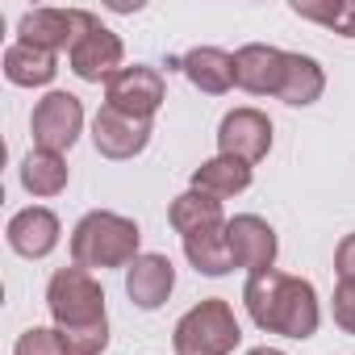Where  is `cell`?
Returning a JSON list of instances; mask_svg holds the SVG:
<instances>
[{"label":"cell","mask_w":355,"mask_h":355,"mask_svg":"<svg viewBox=\"0 0 355 355\" xmlns=\"http://www.w3.org/2000/svg\"><path fill=\"white\" fill-rule=\"evenodd\" d=\"M243 305H247V313L259 330L284 334V338H309L322 322L313 284L301 280V276L276 272V268L259 272V276H247Z\"/></svg>","instance_id":"1"},{"label":"cell","mask_w":355,"mask_h":355,"mask_svg":"<svg viewBox=\"0 0 355 355\" xmlns=\"http://www.w3.org/2000/svg\"><path fill=\"white\" fill-rule=\"evenodd\" d=\"M138 226L121 214H109V209H92L80 218V226L71 230V259L80 268H130L138 259Z\"/></svg>","instance_id":"2"},{"label":"cell","mask_w":355,"mask_h":355,"mask_svg":"<svg viewBox=\"0 0 355 355\" xmlns=\"http://www.w3.org/2000/svg\"><path fill=\"white\" fill-rule=\"evenodd\" d=\"M239 338H243L239 318L222 297H209V301L193 305L175 322V334H171L175 355H230L239 347Z\"/></svg>","instance_id":"3"},{"label":"cell","mask_w":355,"mask_h":355,"mask_svg":"<svg viewBox=\"0 0 355 355\" xmlns=\"http://www.w3.org/2000/svg\"><path fill=\"white\" fill-rule=\"evenodd\" d=\"M46 305H51V318L59 322V330L67 326H92V322H105V288L96 284V276L80 263L71 268H59L46 284Z\"/></svg>","instance_id":"4"},{"label":"cell","mask_w":355,"mask_h":355,"mask_svg":"<svg viewBox=\"0 0 355 355\" xmlns=\"http://www.w3.org/2000/svg\"><path fill=\"white\" fill-rule=\"evenodd\" d=\"M30 130H34V142H38L42 150H55V155L71 150L76 138H80V130H84V105H80V96H71V92H51V96H42V101L34 105Z\"/></svg>","instance_id":"5"},{"label":"cell","mask_w":355,"mask_h":355,"mask_svg":"<svg viewBox=\"0 0 355 355\" xmlns=\"http://www.w3.org/2000/svg\"><path fill=\"white\" fill-rule=\"evenodd\" d=\"M121 38L113 34V30H105L92 13H88V26H84V34L76 38V46L67 51V59H71V71L80 76V80H88V84H109L117 71H121Z\"/></svg>","instance_id":"6"},{"label":"cell","mask_w":355,"mask_h":355,"mask_svg":"<svg viewBox=\"0 0 355 355\" xmlns=\"http://www.w3.org/2000/svg\"><path fill=\"white\" fill-rule=\"evenodd\" d=\"M163 96H167L163 76H159L155 67H142V63L121 67V71L105 84V105H109V109H121V113H130V117H142V121L155 117V109L163 105Z\"/></svg>","instance_id":"7"},{"label":"cell","mask_w":355,"mask_h":355,"mask_svg":"<svg viewBox=\"0 0 355 355\" xmlns=\"http://www.w3.org/2000/svg\"><path fill=\"white\" fill-rule=\"evenodd\" d=\"M88 26V9H30L17 26V42L38 46V51H71L76 38Z\"/></svg>","instance_id":"8"},{"label":"cell","mask_w":355,"mask_h":355,"mask_svg":"<svg viewBox=\"0 0 355 355\" xmlns=\"http://www.w3.org/2000/svg\"><path fill=\"white\" fill-rule=\"evenodd\" d=\"M218 150L243 163H259L272 150V121L259 109H234L218 125Z\"/></svg>","instance_id":"9"},{"label":"cell","mask_w":355,"mask_h":355,"mask_svg":"<svg viewBox=\"0 0 355 355\" xmlns=\"http://www.w3.org/2000/svg\"><path fill=\"white\" fill-rule=\"evenodd\" d=\"M226 239H230L234 268H247L251 276L272 272V263H276V230L263 218L239 214L234 222H226Z\"/></svg>","instance_id":"10"},{"label":"cell","mask_w":355,"mask_h":355,"mask_svg":"<svg viewBox=\"0 0 355 355\" xmlns=\"http://www.w3.org/2000/svg\"><path fill=\"white\" fill-rule=\"evenodd\" d=\"M92 142H96V150H101L105 159H134V155L146 150V142H150V121L101 105V113H96V121H92Z\"/></svg>","instance_id":"11"},{"label":"cell","mask_w":355,"mask_h":355,"mask_svg":"<svg viewBox=\"0 0 355 355\" xmlns=\"http://www.w3.org/2000/svg\"><path fill=\"white\" fill-rule=\"evenodd\" d=\"M284 67H288V55L276 51V46H263V42H251L234 55V84L251 96H280V84H284Z\"/></svg>","instance_id":"12"},{"label":"cell","mask_w":355,"mask_h":355,"mask_svg":"<svg viewBox=\"0 0 355 355\" xmlns=\"http://www.w3.org/2000/svg\"><path fill=\"white\" fill-rule=\"evenodd\" d=\"M5 239L21 259H42V255H51L59 247V218L51 209H42V205H30V209L9 218Z\"/></svg>","instance_id":"13"},{"label":"cell","mask_w":355,"mask_h":355,"mask_svg":"<svg viewBox=\"0 0 355 355\" xmlns=\"http://www.w3.org/2000/svg\"><path fill=\"white\" fill-rule=\"evenodd\" d=\"M175 288V268L167 255H138L125 268V297L138 309H159Z\"/></svg>","instance_id":"14"},{"label":"cell","mask_w":355,"mask_h":355,"mask_svg":"<svg viewBox=\"0 0 355 355\" xmlns=\"http://www.w3.org/2000/svg\"><path fill=\"white\" fill-rule=\"evenodd\" d=\"M180 71L193 80V88H201L209 96H222L234 88V55H226L218 46H193L180 59Z\"/></svg>","instance_id":"15"},{"label":"cell","mask_w":355,"mask_h":355,"mask_svg":"<svg viewBox=\"0 0 355 355\" xmlns=\"http://www.w3.org/2000/svg\"><path fill=\"white\" fill-rule=\"evenodd\" d=\"M193 189L197 193H209V197H234V193H247L251 189V163L243 159H230V155H218L209 163H201L193 171Z\"/></svg>","instance_id":"16"},{"label":"cell","mask_w":355,"mask_h":355,"mask_svg":"<svg viewBox=\"0 0 355 355\" xmlns=\"http://www.w3.org/2000/svg\"><path fill=\"white\" fill-rule=\"evenodd\" d=\"M21 189L30 197H59L67 189V163H63V155L34 146L21 159Z\"/></svg>","instance_id":"17"},{"label":"cell","mask_w":355,"mask_h":355,"mask_svg":"<svg viewBox=\"0 0 355 355\" xmlns=\"http://www.w3.org/2000/svg\"><path fill=\"white\" fill-rule=\"evenodd\" d=\"M55 71H59V63H55L51 51H38V46H26V42H13L5 51V76L17 88H42V84L55 80Z\"/></svg>","instance_id":"18"},{"label":"cell","mask_w":355,"mask_h":355,"mask_svg":"<svg viewBox=\"0 0 355 355\" xmlns=\"http://www.w3.org/2000/svg\"><path fill=\"white\" fill-rule=\"evenodd\" d=\"M184 255H189V263H193L201 276H226V272L234 268L226 226H209V230L189 234V239H184Z\"/></svg>","instance_id":"19"},{"label":"cell","mask_w":355,"mask_h":355,"mask_svg":"<svg viewBox=\"0 0 355 355\" xmlns=\"http://www.w3.org/2000/svg\"><path fill=\"white\" fill-rule=\"evenodd\" d=\"M171 226H175V234H197V230H209V226H226V218H222V201L218 197H209V193H197V189H189L184 197H175L171 201Z\"/></svg>","instance_id":"20"},{"label":"cell","mask_w":355,"mask_h":355,"mask_svg":"<svg viewBox=\"0 0 355 355\" xmlns=\"http://www.w3.org/2000/svg\"><path fill=\"white\" fill-rule=\"evenodd\" d=\"M326 88V76H322V63L309 59V55H288V67H284V84H280V101L284 105H313Z\"/></svg>","instance_id":"21"},{"label":"cell","mask_w":355,"mask_h":355,"mask_svg":"<svg viewBox=\"0 0 355 355\" xmlns=\"http://www.w3.org/2000/svg\"><path fill=\"white\" fill-rule=\"evenodd\" d=\"M293 13L305 21H318L326 30H334L338 38H355V0H326V5H313V0H293Z\"/></svg>","instance_id":"22"},{"label":"cell","mask_w":355,"mask_h":355,"mask_svg":"<svg viewBox=\"0 0 355 355\" xmlns=\"http://www.w3.org/2000/svg\"><path fill=\"white\" fill-rule=\"evenodd\" d=\"M59 338H63L67 355H101L109 347V318L92 322V326H67V330H59Z\"/></svg>","instance_id":"23"},{"label":"cell","mask_w":355,"mask_h":355,"mask_svg":"<svg viewBox=\"0 0 355 355\" xmlns=\"http://www.w3.org/2000/svg\"><path fill=\"white\" fill-rule=\"evenodd\" d=\"M13 355H67V347H63L59 330H46V326H30V330L17 338Z\"/></svg>","instance_id":"24"},{"label":"cell","mask_w":355,"mask_h":355,"mask_svg":"<svg viewBox=\"0 0 355 355\" xmlns=\"http://www.w3.org/2000/svg\"><path fill=\"white\" fill-rule=\"evenodd\" d=\"M334 322L347 334H355V280H338V288H334Z\"/></svg>","instance_id":"25"},{"label":"cell","mask_w":355,"mask_h":355,"mask_svg":"<svg viewBox=\"0 0 355 355\" xmlns=\"http://www.w3.org/2000/svg\"><path fill=\"white\" fill-rule=\"evenodd\" d=\"M334 272L338 280H355V234H347L334 251Z\"/></svg>","instance_id":"26"},{"label":"cell","mask_w":355,"mask_h":355,"mask_svg":"<svg viewBox=\"0 0 355 355\" xmlns=\"http://www.w3.org/2000/svg\"><path fill=\"white\" fill-rule=\"evenodd\" d=\"M247 355H284V351H276V347H255V351H247Z\"/></svg>","instance_id":"27"}]
</instances>
